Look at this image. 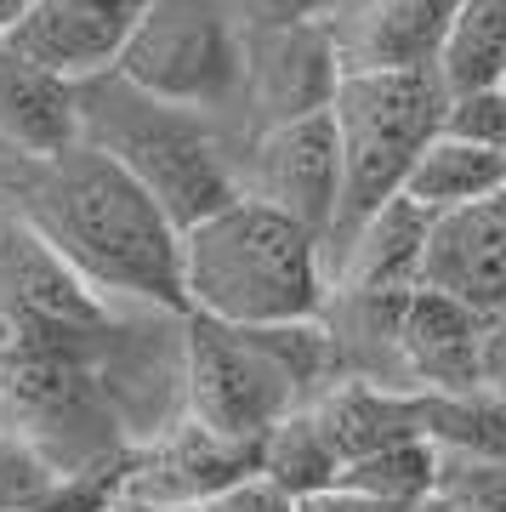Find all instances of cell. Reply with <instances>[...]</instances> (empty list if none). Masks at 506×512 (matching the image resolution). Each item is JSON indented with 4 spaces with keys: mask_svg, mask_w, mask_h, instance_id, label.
Wrapping results in <instances>:
<instances>
[{
    "mask_svg": "<svg viewBox=\"0 0 506 512\" xmlns=\"http://www.w3.org/2000/svg\"><path fill=\"white\" fill-rule=\"evenodd\" d=\"M256 473L268 478L273 490H285L290 501H308V495L330 490L342 461L330 450V439L319 433V421L308 410H290L268 439L256 444Z\"/></svg>",
    "mask_w": 506,
    "mask_h": 512,
    "instance_id": "d6986e66",
    "label": "cell"
},
{
    "mask_svg": "<svg viewBox=\"0 0 506 512\" xmlns=\"http://www.w3.org/2000/svg\"><path fill=\"white\" fill-rule=\"evenodd\" d=\"M256 473L251 444H228L217 433H205L199 421L177 416L165 433L137 444L114 478V495L131 501H154V507H205L211 495Z\"/></svg>",
    "mask_w": 506,
    "mask_h": 512,
    "instance_id": "9c48e42d",
    "label": "cell"
},
{
    "mask_svg": "<svg viewBox=\"0 0 506 512\" xmlns=\"http://www.w3.org/2000/svg\"><path fill=\"white\" fill-rule=\"evenodd\" d=\"M239 35H268V29H302V23H325L336 0H228Z\"/></svg>",
    "mask_w": 506,
    "mask_h": 512,
    "instance_id": "cb8c5ba5",
    "label": "cell"
},
{
    "mask_svg": "<svg viewBox=\"0 0 506 512\" xmlns=\"http://www.w3.org/2000/svg\"><path fill=\"white\" fill-rule=\"evenodd\" d=\"M182 313L239 330L319 319L330 296L325 245L290 217L251 200H228L177 234Z\"/></svg>",
    "mask_w": 506,
    "mask_h": 512,
    "instance_id": "7a4b0ae2",
    "label": "cell"
},
{
    "mask_svg": "<svg viewBox=\"0 0 506 512\" xmlns=\"http://www.w3.org/2000/svg\"><path fill=\"white\" fill-rule=\"evenodd\" d=\"M74 143L97 148L143 188L171 228H194L234 194V131L217 114L137 92L120 74L74 86Z\"/></svg>",
    "mask_w": 506,
    "mask_h": 512,
    "instance_id": "3957f363",
    "label": "cell"
},
{
    "mask_svg": "<svg viewBox=\"0 0 506 512\" xmlns=\"http://www.w3.org/2000/svg\"><path fill=\"white\" fill-rule=\"evenodd\" d=\"M296 512H433V507H387V501H370V495H359V490L330 484V490L296 501Z\"/></svg>",
    "mask_w": 506,
    "mask_h": 512,
    "instance_id": "4316f807",
    "label": "cell"
},
{
    "mask_svg": "<svg viewBox=\"0 0 506 512\" xmlns=\"http://www.w3.org/2000/svg\"><path fill=\"white\" fill-rule=\"evenodd\" d=\"M484 313L461 308L438 291H410L398 313V365L410 393H478Z\"/></svg>",
    "mask_w": 506,
    "mask_h": 512,
    "instance_id": "4fadbf2b",
    "label": "cell"
},
{
    "mask_svg": "<svg viewBox=\"0 0 506 512\" xmlns=\"http://www.w3.org/2000/svg\"><path fill=\"white\" fill-rule=\"evenodd\" d=\"M143 12L148 0H29V12L6 29V40L46 74L80 86L120 63Z\"/></svg>",
    "mask_w": 506,
    "mask_h": 512,
    "instance_id": "8fae6325",
    "label": "cell"
},
{
    "mask_svg": "<svg viewBox=\"0 0 506 512\" xmlns=\"http://www.w3.org/2000/svg\"><path fill=\"white\" fill-rule=\"evenodd\" d=\"M103 512H205V507H154V501H131V495H109Z\"/></svg>",
    "mask_w": 506,
    "mask_h": 512,
    "instance_id": "83f0119b",
    "label": "cell"
},
{
    "mask_svg": "<svg viewBox=\"0 0 506 512\" xmlns=\"http://www.w3.org/2000/svg\"><path fill=\"white\" fill-rule=\"evenodd\" d=\"M421 439L438 456H506V404L489 393H421Z\"/></svg>",
    "mask_w": 506,
    "mask_h": 512,
    "instance_id": "44dd1931",
    "label": "cell"
},
{
    "mask_svg": "<svg viewBox=\"0 0 506 512\" xmlns=\"http://www.w3.org/2000/svg\"><path fill=\"white\" fill-rule=\"evenodd\" d=\"M421 291L450 296L484 319L506 313V188L427 222Z\"/></svg>",
    "mask_w": 506,
    "mask_h": 512,
    "instance_id": "7c38bea8",
    "label": "cell"
},
{
    "mask_svg": "<svg viewBox=\"0 0 506 512\" xmlns=\"http://www.w3.org/2000/svg\"><path fill=\"white\" fill-rule=\"evenodd\" d=\"M0 222L23 228L86 291L182 313L177 228L97 148L18 154L0 143Z\"/></svg>",
    "mask_w": 506,
    "mask_h": 512,
    "instance_id": "6da1fadb",
    "label": "cell"
},
{
    "mask_svg": "<svg viewBox=\"0 0 506 512\" xmlns=\"http://www.w3.org/2000/svg\"><path fill=\"white\" fill-rule=\"evenodd\" d=\"M455 0H336L325 40L342 80L353 74H433Z\"/></svg>",
    "mask_w": 506,
    "mask_h": 512,
    "instance_id": "30bf717a",
    "label": "cell"
},
{
    "mask_svg": "<svg viewBox=\"0 0 506 512\" xmlns=\"http://www.w3.org/2000/svg\"><path fill=\"white\" fill-rule=\"evenodd\" d=\"M336 484L370 495V501H387V507H433L438 450L427 439L381 444V450H370V456L347 461L342 473H336Z\"/></svg>",
    "mask_w": 506,
    "mask_h": 512,
    "instance_id": "ffe728a7",
    "label": "cell"
},
{
    "mask_svg": "<svg viewBox=\"0 0 506 512\" xmlns=\"http://www.w3.org/2000/svg\"><path fill=\"white\" fill-rule=\"evenodd\" d=\"M0 143L18 154H57L74 143V86L23 57L0 35Z\"/></svg>",
    "mask_w": 506,
    "mask_h": 512,
    "instance_id": "9a60e30c",
    "label": "cell"
},
{
    "mask_svg": "<svg viewBox=\"0 0 506 512\" xmlns=\"http://www.w3.org/2000/svg\"><path fill=\"white\" fill-rule=\"evenodd\" d=\"M444 131L461 137V143H478L489 154L506 160V86H489V92H467L444 103Z\"/></svg>",
    "mask_w": 506,
    "mask_h": 512,
    "instance_id": "603a6c76",
    "label": "cell"
},
{
    "mask_svg": "<svg viewBox=\"0 0 506 512\" xmlns=\"http://www.w3.org/2000/svg\"><path fill=\"white\" fill-rule=\"evenodd\" d=\"M495 188H506V160L501 154H489V148H478V143H461V137H450V131H438L433 143L416 154V165H410L398 200H410L416 211H427V217H444V211H461V205L489 200Z\"/></svg>",
    "mask_w": 506,
    "mask_h": 512,
    "instance_id": "e0dca14e",
    "label": "cell"
},
{
    "mask_svg": "<svg viewBox=\"0 0 506 512\" xmlns=\"http://www.w3.org/2000/svg\"><path fill=\"white\" fill-rule=\"evenodd\" d=\"M501 86H506V80H501Z\"/></svg>",
    "mask_w": 506,
    "mask_h": 512,
    "instance_id": "f546056e",
    "label": "cell"
},
{
    "mask_svg": "<svg viewBox=\"0 0 506 512\" xmlns=\"http://www.w3.org/2000/svg\"><path fill=\"white\" fill-rule=\"evenodd\" d=\"M239 57H245V35L228 0H148L109 74L131 80L148 97L228 120L239 92Z\"/></svg>",
    "mask_w": 506,
    "mask_h": 512,
    "instance_id": "8992f818",
    "label": "cell"
},
{
    "mask_svg": "<svg viewBox=\"0 0 506 512\" xmlns=\"http://www.w3.org/2000/svg\"><path fill=\"white\" fill-rule=\"evenodd\" d=\"M205 512H296V501L285 490H273L262 473H251V478H239V484H228L222 495H211Z\"/></svg>",
    "mask_w": 506,
    "mask_h": 512,
    "instance_id": "d4e9b609",
    "label": "cell"
},
{
    "mask_svg": "<svg viewBox=\"0 0 506 512\" xmlns=\"http://www.w3.org/2000/svg\"><path fill=\"white\" fill-rule=\"evenodd\" d=\"M336 137H330V114L313 120H290L273 131H251L234 148V194L251 205H268L296 228L319 234L325 245L330 222H336Z\"/></svg>",
    "mask_w": 506,
    "mask_h": 512,
    "instance_id": "52a82bcc",
    "label": "cell"
},
{
    "mask_svg": "<svg viewBox=\"0 0 506 512\" xmlns=\"http://www.w3.org/2000/svg\"><path fill=\"white\" fill-rule=\"evenodd\" d=\"M433 80L444 97L489 92L506 80V0H455L438 40Z\"/></svg>",
    "mask_w": 506,
    "mask_h": 512,
    "instance_id": "ac0fdd59",
    "label": "cell"
},
{
    "mask_svg": "<svg viewBox=\"0 0 506 512\" xmlns=\"http://www.w3.org/2000/svg\"><path fill=\"white\" fill-rule=\"evenodd\" d=\"M433 512H506V456H438Z\"/></svg>",
    "mask_w": 506,
    "mask_h": 512,
    "instance_id": "7402d4cb",
    "label": "cell"
},
{
    "mask_svg": "<svg viewBox=\"0 0 506 512\" xmlns=\"http://www.w3.org/2000/svg\"><path fill=\"white\" fill-rule=\"evenodd\" d=\"M444 86L433 74H353L330 97V137H336V222L325 251L342 245L370 211L404 194V177L427 143L444 131Z\"/></svg>",
    "mask_w": 506,
    "mask_h": 512,
    "instance_id": "5b68a950",
    "label": "cell"
},
{
    "mask_svg": "<svg viewBox=\"0 0 506 512\" xmlns=\"http://www.w3.org/2000/svg\"><path fill=\"white\" fill-rule=\"evenodd\" d=\"M478 393L506 404V313L484 325V353H478Z\"/></svg>",
    "mask_w": 506,
    "mask_h": 512,
    "instance_id": "484cf974",
    "label": "cell"
},
{
    "mask_svg": "<svg viewBox=\"0 0 506 512\" xmlns=\"http://www.w3.org/2000/svg\"><path fill=\"white\" fill-rule=\"evenodd\" d=\"M23 12H29V0H0V35H6V29H12Z\"/></svg>",
    "mask_w": 506,
    "mask_h": 512,
    "instance_id": "f1b7e54d",
    "label": "cell"
},
{
    "mask_svg": "<svg viewBox=\"0 0 506 512\" xmlns=\"http://www.w3.org/2000/svg\"><path fill=\"white\" fill-rule=\"evenodd\" d=\"M427 211H416L410 200H387L381 211L353 228L342 245L325 251L330 291L353 296H404L421 291V251H427Z\"/></svg>",
    "mask_w": 506,
    "mask_h": 512,
    "instance_id": "5bb4252c",
    "label": "cell"
},
{
    "mask_svg": "<svg viewBox=\"0 0 506 512\" xmlns=\"http://www.w3.org/2000/svg\"><path fill=\"white\" fill-rule=\"evenodd\" d=\"M336 86H342V69H336V57H330L325 23L245 35L228 131H234V143H239V137H251V131H273V126H290V120L330 114Z\"/></svg>",
    "mask_w": 506,
    "mask_h": 512,
    "instance_id": "ba28073f",
    "label": "cell"
},
{
    "mask_svg": "<svg viewBox=\"0 0 506 512\" xmlns=\"http://www.w3.org/2000/svg\"><path fill=\"white\" fill-rule=\"evenodd\" d=\"M308 416L319 421V433L330 439L336 461H359L381 444L421 439V393H387V387L364 382H336L308 404Z\"/></svg>",
    "mask_w": 506,
    "mask_h": 512,
    "instance_id": "2e32d148",
    "label": "cell"
},
{
    "mask_svg": "<svg viewBox=\"0 0 506 512\" xmlns=\"http://www.w3.org/2000/svg\"><path fill=\"white\" fill-rule=\"evenodd\" d=\"M336 382V348L319 319L239 330L182 313V416L228 444L256 450Z\"/></svg>",
    "mask_w": 506,
    "mask_h": 512,
    "instance_id": "277c9868",
    "label": "cell"
}]
</instances>
